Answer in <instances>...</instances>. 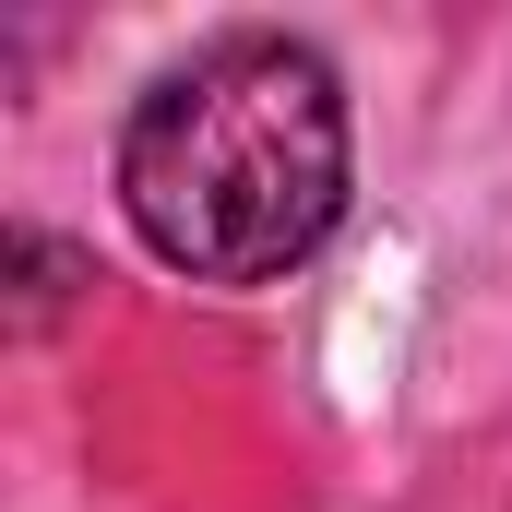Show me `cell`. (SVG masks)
Returning a JSON list of instances; mask_svg holds the SVG:
<instances>
[{"instance_id":"6da1fadb","label":"cell","mask_w":512,"mask_h":512,"mask_svg":"<svg viewBox=\"0 0 512 512\" xmlns=\"http://www.w3.org/2000/svg\"><path fill=\"white\" fill-rule=\"evenodd\" d=\"M358 179L346 84L310 36H215L120 120V215L191 286H274L334 239Z\"/></svg>"}]
</instances>
